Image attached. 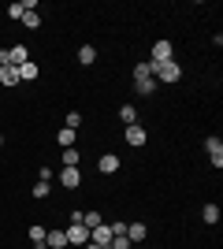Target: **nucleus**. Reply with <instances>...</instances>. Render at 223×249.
I'll return each mask as SVG.
<instances>
[{
	"label": "nucleus",
	"instance_id": "nucleus-5",
	"mask_svg": "<svg viewBox=\"0 0 223 249\" xmlns=\"http://www.w3.org/2000/svg\"><path fill=\"white\" fill-rule=\"evenodd\" d=\"M97 171H101V175H116V171H119V156L116 153H104L101 160H97Z\"/></svg>",
	"mask_w": 223,
	"mask_h": 249
},
{
	"label": "nucleus",
	"instance_id": "nucleus-21",
	"mask_svg": "<svg viewBox=\"0 0 223 249\" xmlns=\"http://www.w3.org/2000/svg\"><path fill=\"white\" fill-rule=\"evenodd\" d=\"M22 26L37 30V26H41V11H26V15H22Z\"/></svg>",
	"mask_w": 223,
	"mask_h": 249
},
{
	"label": "nucleus",
	"instance_id": "nucleus-26",
	"mask_svg": "<svg viewBox=\"0 0 223 249\" xmlns=\"http://www.w3.org/2000/svg\"><path fill=\"white\" fill-rule=\"evenodd\" d=\"M34 197H37V201L49 197V182H37V186H34Z\"/></svg>",
	"mask_w": 223,
	"mask_h": 249
},
{
	"label": "nucleus",
	"instance_id": "nucleus-1",
	"mask_svg": "<svg viewBox=\"0 0 223 249\" xmlns=\"http://www.w3.org/2000/svg\"><path fill=\"white\" fill-rule=\"evenodd\" d=\"M153 78H160V82H179V78H182V67H179L175 60H168V63H156Z\"/></svg>",
	"mask_w": 223,
	"mask_h": 249
},
{
	"label": "nucleus",
	"instance_id": "nucleus-8",
	"mask_svg": "<svg viewBox=\"0 0 223 249\" xmlns=\"http://www.w3.org/2000/svg\"><path fill=\"white\" fill-rule=\"evenodd\" d=\"M205 149H208V156H212V164L223 167V142L220 138H205Z\"/></svg>",
	"mask_w": 223,
	"mask_h": 249
},
{
	"label": "nucleus",
	"instance_id": "nucleus-22",
	"mask_svg": "<svg viewBox=\"0 0 223 249\" xmlns=\"http://www.w3.org/2000/svg\"><path fill=\"white\" fill-rule=\"evenodd\" d=\"M130 246H134V242H130L127 234H116V238L108 242V249H130Z\"/></svg>",
	"mask_w": 223,
	"mask_h": 249
},
{
	"label": "nucleus",
	"instance_id": "nucleus-27",
	"mask_svg": "<svg viewBox=\"0 0 223 249\" xmlns=\"http://www.w3.org/2000/svg\"><path fill=\"white\" fill-rule=\"evenodd\" d=\"M82 249H104V246H93V242H89V246H82Z\"/></svg>",
	"mask_w": 223,
	"mask_h": 249
},
{
	"label": "nucleus",
	"instance_id": "nucleus-25",
	"mask_svg": "<svg viewBox=\"0 0 223 249\" xmlns=\"http://www.w3.org/2000/svg\"><path fill=\"white\" fill-rule=\"evenodd\" d=\"M67 126H71V130H74V126H82V112H67Z\"/></svg>",
	"mask_w": 223,
	"mask_h": 249
},
{
	"label": "nucleus",
	"instance_id": "nucleus-24",
	"mask_svg": "<svg viewBox=\"0 0 223 249\" xmlns=\"http://www.w3.org/2000/svg\"><path fill=\"white\" fill-rule=\"evenodd\" d=\"M8 15L11 19H22V15H26V4H8Z\"/></svg>",
	"mask_w": 223,
	"mask_h": 249
},
{
	"label": "nucleus",
	"instance_id": "nucleus-17",
	"mask_svg": "<svg viewBox=\"0 0 223 249\" xmlns=\"http://www.w3.org/2000/svg\"><path fill=\"white\" fill-rule=\"evenodd\" d=\"M119 119H123V126L138 123V112H134V104H123V108H119Z\"/></svg>",
	"mask_w": 223,
	"mask_h": 249
},
{
	"label": "nucleus",
	"instance_id": "nucleus-4",
	"mask_svg": "<svg viewBox=\"0 0 223 249\" xmlns=\"http://www.w3.org/2000/svg\"><path fill=\"white\" fill-rule=\"evenodd\" d=\"M168 60H175V49H171V41H156L153 45V67H156V63H168Z\"/></svg>",
	"mask_w": 223,
	"mask_h": 249
},
{
	"label": "nucleus",
	"instance_id": "nucleus-2",
	"mask_svg": "<svg viewBox=\"0 0 223 249\" xmlns=\"http://www.w3.org/2000/svg\"><path fill=\"white\" fill-rule=\"evenodd\" d=\"M67 242L71 246H89V227L86 223H67Z\"/></svg>",
	"mask_w": 223,
	"mask_h": 249
},
{
	"label": "nucleus",
	"instance_id": "nucleus-6",
	"mask_svg": "<svg viewBox=\"0 0 223 249\" xmlns=\"http://www.w3.org/2000/svg\"><path fill=\"white\" fill-rule=\"evenodd\" d=\"M60 182H64L67 190H78L82 186V171H78V167H64V171H60Z\"/></svg>",
	"mask_w": 223,
	"mask_h": 249
},
{
	"label": "nucleus",
	"instance_id": "nucleus-13",
	"mask_svg": "<svg viewBox=\"0 0 223 249\" xmlns=\"http://www.w3.org/2000/svg\"><path fill=\"white\" fill-rule=\"evenodd\" d=\"M15 71H19V82H34V78H37V63L26 60L22 67H15Z\"/></svg>",
	"mask_w": 223,
	"mask_h": 249
},
{
	"label": "nucleus",
	"instance_id": "nucleus-20",
	"mask_svg": "<svg viewBox=\"0 0 223 249\" xmlns=\"http://www.w3.org/2000/svg\"><path fill=\"white\" fill-rule=\"evenodd\" d=\"M56 142H60L64 149H71V145H74V130H71V126H64V130L56 134Z\"/></svg>",
	"mask_w": 223,
	"mask_h": 249
},
{
	"label": "nucleus",
	"instance_id": "nucleus-19",
	"mask_svg": "<svg viewBox=\"0 0 223 249\" xmlns=\"http://www.w3.org/2000/svg\"><path fill=\"white\" fill-rule=\"evenodd\" d=\"M201 219H205V223H220V205H205L201 208Z\"/></svg>",
	"mask_w": 223,
	"mask_h": 249
},
{
	"label": "nucleus",
	"instance_id": "nucleus-3",
	"mask_svg": "<svg viewBox=\"0 0 223 249\" xmlns=\"http://www.w3.org/2000/svg\"><path fill=\"white\" fill-rule=\"evenodd\" d=\"M116 238V234H112V223H97L93 231H89V242H93V246H104L108 249V242Z\"/></svg>",
	"mask_w": 223,
	"mask_h": 249
},
{
	"label": "nucleus",
	"instance_id": "nucleus-23",
	"mask_svg": "<svg viewBox=\"0 0 223 249\" xmlns=\"http://www.w3.org/2000/svg\"><path fill=\"white\" fill-rule=\"evenodd\" d=\"M64 167H78V149H64Z\"/></svg>",
	"mask_w": 223,
	"mask_h": 249
},
{
	"label": "nucleus",
	"instance_id": "nucleus-9",
	"mask_svg": "<svg viewBox=\"0 0 223 249\" xmlns=\"http://www.w3.org/2000/svg\"><path fill=\"white\" fill-rule=\"evenodd\" d=\"M123 138H127V145H145V130H141L138 123H130L127 130H123Z\"/></svg>",
	"mask_w": 223,
	"mask_h": 249
},
{
	"label": "nucleus",
	"instance_id": "nucleus-28",
	"mask_svg": "<svg viewBox=\"0 0 223 249\" xmlns=\"http://www.w3.org/2000/svg\"><path fill=\"white\" fill-rule=\"evenodd\" d=\"M0 145H4V138H0Z\"/></svg>",
	"mask_w": 223,
	"mask_h": 249
},
{
	"label": "nucleus",
	"instance_id": "nucleus-11",
	"mask_svg": "<svg viewBox=\"0 0 223 249\" xmlns=\"http://www.w3.org/2000/svg\"><path fill=\"white\" fill-rule=\"evenodd\" d=\"M127 238L130 242H145L149 238V227H145V223H127Z\"/></svg>",
	"mask_w": 223,
	"mask_h": 249
},
{
	"label": "nucleus",
	"instance_id": "nucleus-7",
	"mask_svg": "<svg viewBox=\"0 0 223 249\" xmlns=\"http://www.w3.org/2000/svg\"><path fill=\"white\" fill-rule=\"evenodd\" d=\"M26 60H30V49H26V45H11L8 49V63L11 67H22Z\"/></svg>",
	"mask_w": 223,
	"mask_h": 249
},
{
	"label": "nucleus",
	"instance_id": "nucleus-15",
	"mask_svg": "<svg viewBox=\"0 0 223 249\" xmlns=\"http://www.w3.org/2000/svg\"><path fill=\"white\" fill-rule=\"evenodd\" d=\"M26 234H30V242H34V246L41 249V246H45V234H49V231H45V227H41V223H34V227H30V231H26Z\"/></svg>",
	"mask_w": 223,
	"mask_h": 249
},
{
	"label": "nucleus",
	"instance_id": "nucleus-16",
	"mask_svg": "<svg viewBox=\"0 0 223 249\" xmlns=\"http://www.w3.org/2000/svg\"><path fill=\"white\" fill-rule=\"evenodd\" d=\"M78 63H86V67L97 63V49H93V45H82V49H78Z\"/></svg>",
	"mask_w": 223,
	"mask_h": 249
},
{
	"label": "nucleus",
	"instance_id": "nucleus-10",
	"mask_svg": "<svg viewBox=\"0 0 223 249\" xmlns=\"http://www.w3.org/2000/svg\"><path fill=\"white\" fill-rule=\"evenodd\" d=\"M45 246L49 249H64L67 246V231H49V234H45Z\"/></svg>",
	"mask_w": 223,
	"mask_h": 249
},
{
	"label": "nucleus",
	"instance_id": "nucleus-14",
	"mask_svg": "<svg viewBox=\"0 0 223 249\" xmlns=\"http://www.w3.org/2000/svg\"><path fill=\"white\" fill-rule=\"evenodd\" d=\"M134 89H138V97H153V93H156V78H138Z\"/></svg>",
	"mask_w": 223,
	"mask_h": 249
},
{
	"label": "nucleus",
	"instance_id": "nucleus-18",
	"mask_svg": "<svg viewBox=\"0 0 223 249\" xmlns=\"http://www.w3.org/2000/svg\"><path fill=\"white\" fill-rule=\"evenodd\" d=\"M153 71H156V67H153L149 60H141L138 67H134V82H138V78H153Z\"/></svg>",
	"mask_w": 223,
	"mask_h": 249
},
{
	"label": "nucleus",
	"instance_id": "nucleus-12",
	"mask_svg": "<svg viewBox=\"0 0 223 249\" xmlns=\"http://www.w3.org/2000/svg\"><path fill=\"white\" fill-rule=\"evenodd\" d=\"M0 86H19V71H15L11 63H4V67H0Z\"/></svg>",
	"mask_w": 223,
	"mask_h": 249
}]
</instances>
